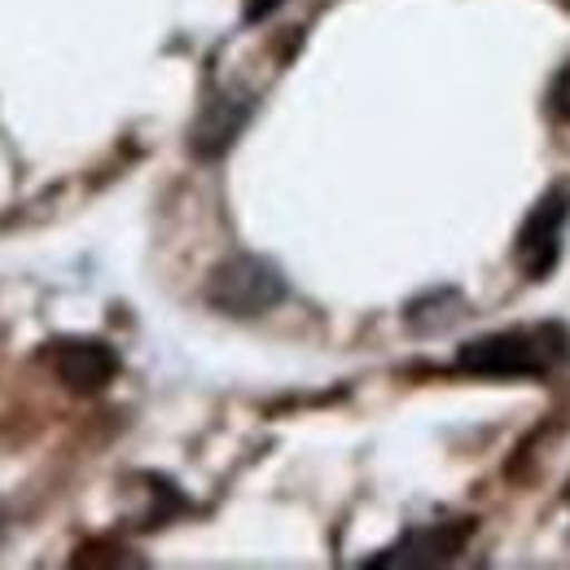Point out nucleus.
<instances>
[{"label": "nucleus", "mask_w": 570, "mask_h": 570, "mask_svg": "<svg viewBox=\"0 0 570 570\" xmlns=\"http://www.w3.org/2000/svg\"><path fill=\"white\" fill-rule=\"evenodd\" d=\"M285 298V273L264 255H228L207 277V303L224 316L250 321Z\"/></svg>", "instance_id": "f257e3e1"}, {"label": "nucleus", "mask_w": 570, "mask_h": 570, "mask_svg": "<svg viewBox=\"0 0 570 570\" xmlns=\"http://www.w3.org/2000/svg\"><path fill=\"white\" fill-rule=\"evenodd\" d=\"M570 219V189H549L518 228V242H513V255L522 264V273L531 282H544L553 268H558V255H562V228Z\"/></svg>", "instance_id": "f03ea898"}, {"label": "nucleus", "mask_w": 570, "mask_h": 570, "mask_svg": "<svg viewBox=\"0 0 570 570\" xmlns=\"http://www.w3.org/2000/svg\"><path fill=\"white\" fill-rule=\"evenodd\" d=\"M456 368L474 377H535L544 373V352L527 334H483L461 343Z\"/></svg>", "instance_id": "7ed1b4c3"}, {"label": "nucleus", "mask_w": 570, "mask_h": 570, "mask_svg": "<svg viewBox=\"0 0 570 570\" xmlns=\"http://www.w3.org/2000/svg\"><path fill=\"white\" fill-rule=\"evenodd\" d=\"M49 364L58 373V382L75 395H97L119 377V352L101 338H58Z\"/></svg>", "instance_id": "20e7f679"}, {"label": "nucleus", "mask_w": 570, "mask_h": 570, "mask_svg": "<svg viewBox=\"0 0 570 570\" xmlns=\"http://www.w3.org/2000/svg\"><path fill=\"white\" fill-rule=\"evenodd\" d=\"M470 540V522H452V527H426V531H409L400 544L382 549L377 558H368V570H426L452 562Z\"/></svg>", "instance_id": "39448f33"}, {"label": "nucleus", "mask_w": 570, "mask_h": 570, "mask_svg": "<svg viewBox=\"0 0 570 570\" xmlns=\"http://www.w3.org/2000/svg\"><path fill=\"white\" fill-rule=\"evenodd\" d=\"M250 119V101L246 97H233V92H219L203 106V115L194 119V132H189V149L198 158H219L228 145L237 141V132L246 128Z\"/></svg>", "instance_id": "423d86ee"}, {"label": "nucleus", "mask_w": 570, "mask_h": 570, "mask_svg": "<svg viewBox=\"0 0 570 570\" xmlns=\"http://www.w3.org/2000/svg\"><path fill=\"white\" fill-rule=\"evenodd\" d=\"M549 110H553L562 124H570V62L553 75V88H549Z\"/></svg>", "instance_id": "0eeeda50"}, {"label": "nucleus", "mask_w": 570, "mask_h": 570, "mask_svg": "<svg viewBox=\"0 0 570 570\" xmlns=\"http://www.w3.org/2000/svg\"><path fill=\"white\" fill-rule=\"evenodd\" d=\"M277 4H282V0H250V9H246V18H250V22H259V18H268V13L277 9Z\"/></svg>", "instance_id": "6e6552de"}, {"label": "nucleus", "mask_w": 570, "mask_h": 570, "mask_svg": "<svg viewBox=\"0 0 570 570\" xmlns=\"http://www.w3.org/2000/svg\"><path fill=\"white\" fill-rule=\"evenodd\" d=\"M562 4H570V0H562Z\"/></svg>", "instance_id": "1a4fd4ad"}]
</instances>
